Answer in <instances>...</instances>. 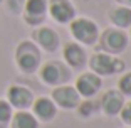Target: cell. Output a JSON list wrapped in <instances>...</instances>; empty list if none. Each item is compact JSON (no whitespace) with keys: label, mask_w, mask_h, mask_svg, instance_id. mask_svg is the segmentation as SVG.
I'll use <instances>...</instances> for the list:
<instances>
[{"label":"cell","mask_w":131,"mask_h":128,"mask_svg":"<svg viewBox=\"0 0 131 128\" xmlns=\"http://www.w3.org/2000/svg\"><path fill=\"white\" fill-rule=\"evenodd\" d=\"M14 59H15V66L20 73L34 74L42 64V52L35 46V42H32L30 39H25L17 44Z\"/></svg>","instance_id":"1"},{"label":"cell","mask_w":131,"mask_h":128,"mask_svg":"<svg viewBox=\"0 0 131 128\" xmlns=\"http://www.w3.org/2000/svg\"><path fill=\"white\" fill-rule=\"evenodd\" d=\"M88 66L89 71L96 73L101 78H109L114 74H121L126 69L123 59H119V56H113L103 51H96L91 57L88 59Z\"/></svg>","instance_id":"2"},{"label":"cell","mask_w":131,"mask_h":128,"mask_svg":"<svg viewBox=\"0 0 131 128\" xmlns=\"http://www.w3.org/2000/svg\"><path fill=\"white\" fill-rule=\"evenodd\" d=\"M69 32L72 35V39L77 44H81L84 47L96 46L97 37H99V25L89 17H74L69 24Z\"/></svg>","instance_id":"3"},{"label":"cell","mask_w":131,"mask_h":128,"mask_svg":"<svg viewBox=\"0 0 131 128\" xmlns=\"http://www.w3.org/2000/svg\"><path fill=\"white\" fill-rule=\"evenodd\" d=\"M128 34L123 29L118 27H108L104 29L103 32H99V37H97V51H103V52H108L113 56H119L123 54L128 47Z\"/></svg>","instance_id":"4"},{"label":"cell","mask_w":131,"mask_h":128,"mask_svg":"<svg viewBox=\"0 0 131 128\" xmlns=\"http://www.w3.org/2000/svg\"><path fill=\"white\" fill-rule=\"evenodd\" d=\"M39 78L46 86L56 88L61 84H67L71 79V67L64 61H46L39 67Z\"/></svg>","instance_id":"5"},{"label":"cell","mask_w":131,"mask_h":128,"mask_svg":"<svg viewBox=\"0 0 131 128\" xmlns=\"http://www.w3.org/2000/svg\"><path fill=\"white\" fill-rule=\"evenodd\" d=\"M32 42H35V46L40 51H46L49 54H54L57 52L59 47H61V37H59L57 31H54L49 25H39L34 27L32 31Z\"/></svg>","instance_id":"6"},{"label":"cell","mask_w":131,"mask_h":128,"mask_svg":"<svg viewBox=\"0 0 131 128\" xmlns=\"http://www.w3.org/2000/svg\"><path fill=\"white\" fill-rule=\"evenodd\" d=\"M97 103H99V113H103L108 118H114L123 110L126 98L119 93L118 88H111V89H104L101 93V96L97 98Z\"/></svg>","instance_id":"7"},{"label":"cell","mask_w":131,"mask_h":128,"mask_svg":"<svg viewBox=\"0 0 131 128\" xmlns=\"http://www.w3.org/2000/svg\"><path fill=\"white\" fill-rule=\"evenodd\" d=\"M50 100L56 103V106L66 111H71V110H76V106L79 105V101L82 100L77 93V89L71 84H61L52 88L50 91Z\"/></svg>","instance_id":"8"},{"label":"cell","mask_w":131,"mask_h":128,"mask_svg":"<svg viewBox=\"0 0 131 128\" xmlns=\"http://www.w3.org/2000/svg\"><path fill=\"white\" fill-rule=\"evenodd\" d=\"M74 88L81 98H96L103 89V78L93 71H84L76 78Z\"/></svg>","instance_id":"9"},{"label":"cell","mask_w":131,"mask_h":128,"mask_svg":"<svg viewBox=\"0 0 131 128\" xmlns=\"http://www.w3.org/2000/svg\"><path fill=\"white\" fill-rule=\"evenodd\" d=\"M62 59L71 67V71H82L88 66L89 57L84 46L77 44L76 41H71V42H66L62 47Z\"/></svg>","instance_id":"10"},{"label":"cell","mask_w":131,"mask_h":128,"mask_svg":"<svg viewBox=\"0 0 131 128\" xmlns=\"http://www.w3.org/2000/svg\"><path fill=\"white\" fill-rule=\"evenodd\" d=\"M47 14L54 22L67 25L77 12L71 0H47Z\"/></svg>","instance_id":"11"},{"label":"cell","mask_w":131,"mask_h":128,"mask_svg":"<svg viewBox=\"0 0 131 128\" xmlns=\"http://www.w3.org/2000/svg\"><path fill=\"white\" fill-rule=\"evenodd\" d=\"M5 100L10 103L12 108L19 111V110H30L35 96H34V93H32L27 86L12 84V86H8V89H7Z\"/></svg>","instance_id":"12"},{"label":"cell","mask_w":131,"mask_h":128,"mask_svg":"<svg viewBox=\"0 0 131 128\" xmlns=\"http://www.w3.org/2000/svg\"><path fill=\"white\" fill-rule=\"evenodd\" d=\"M22 17L24 22L30 27L42 25L47 17V0H25Z\"/></svg>","instance_id":"13"},{"label":"cell","mask_w":131,"mask_h":128,"mask_svg":"<svg viewBox=\"0 0 131 128\" xmlns=\"http://www.w3.org/2000/svg\"><path fill=\"white\" fill-rule=\"evenodd\" d=\"M30 108H32V115L39 120V123H49V121H52L56 118V115H57V110H59L56 106V103L50 100V96L35 98Z\"/></svg>","instance_id":"14"},{"label":"cell","mask_w":131,"mask_h":128,"mask_svg":"<svg viewBox=\"0 0 131 128\" xmlns=\"http://www.w3.org/2000/svg\"><path fill=\"white\" fill-rule=\"evenodd\" d=\"M108 19L113 24V27L126 31L131 27V8L124 5H116L108 12Z\"/></svg>","instance_id":"15"},{"label":"cell","mask_w":131,"mask_h":128,"mask_svg":"<svg viewBox=\"0 0 131 128\" xmlns=\"http://www.w3.org/2000/svg\"><path fill=\"white\" fill-rule=\"evenodd\" d=\"M39 125L40 123L32 115V111H29V110H19V111H14L8 128H39Z\"/></svg>","instance_id":"16"},{"label":"cell","mask_w":131,"mask_h":128,"mask_svg":"<svg viewBox=\"0 0 131 128\" xmlns=\"http://www.w3.org/2000/svg\"><path fill=\"white\" fill-rule=\"evenodd\" d=\"M76 113H77V116L82 118V120H89V118L96 116L99 113L97 98H82L79 101V105L76 106Z\"/></svg>","instance_id":"17"},{"label":"cell","mask_w":131,"mask_h":128,"mask_svg":"<svg viewBox=\"0 0 131 128\" xmlns=\"http://www.w3.org/2000/svg\"><path fill=\"white\" fill-rule=\"evenodd\" d=\"M14 115V108L7 100H0V128H8Z\"/></svg>","instance_id":"18"},{"label":"cell","mask_w":131,"mask_h":128,"mask_svg":"<svg viewBox=\"0 0 131 128\" xmlns=\"http://www.w3.org/2000/svg\"><path fill=\"white\" fill-rule=\"evenodd\" d=\"M116 88L119 89V93L123 94L124 98H131V71H124V73H121Z\"/></svg>","instance_id":"19"},{"label":"cell","mask_w":131,"mask_h":128,"mask_svg":"<svg viewBox=\"0 0 131 128\" xmlns=\"http://www.w3.org/2000/svg\"><path fill=\"white\" fill-rule=\"evenodd\" d=\"M5 5H7V10L14 15H22L24 12V5H25V0H4Z\"/></svg>","instance_id":"20"},{"label":"cell","mask_w":131,"mask_h":128,"mask_svg":"<svg viewBox=\"0 0 131 128\" xmlns=\"http://www.w3.org/2000/svg\"><path fill=\"white\" fill-rule=\"evenodd\" d=\"M118 116L121 118V121H123L126 126H131V100L124 103L123 110L119 111V115H118Z\"/></svg>","instance_id":"21"},{"label":"cell","mask_w":131,"mask_h":128,"mask_svg":"<svg viewBox=\"0 0 131 128\" xmlns=\"http://www.w3.org/2000/svg\"><path fill=\"white\" fill-rule=\"evenodd\" d=\"M118 5H124V7H129L131 8V0H116Z\"/></svg>","instance_id":"22"},{"label":"cell","mask_w":131,"mask_h":128,"mask_svg":"<svg viewBox=\"0 0 131 128\" xmlns=\"http://www.w3.org/2000/svg\"><path fill=\"white\" fill-rule=\"evenodd\" d=\"M128 31H129V37H131V27H129V29H128Z\"/></svg>","instance_id":"23"},{"label":"cell","mask_w":131,"mask_h":128,"mask_svg":"<svg viewBox=\"0 0 131 128\" xmlns=\"http://www.w3.org/2000/svg\"><path fill=\"white\" fill-rule=\"evenodd\" d=\"M2 2H4V0H0V4H2Z\"/></svg>","instance_id":"24"},{"label":"cell","mask_w":131,"mask_h":128,"mask_svg":"<svg viewBox=\"0 0 131 128\" xmlns=\"http://www.w3.org/2000/svg\"><path fill=\"white\" fill-rule=\"evenodd\" d=\"M126 128H131V126H126Z\"/></svg>","instance_id":"25"}]
</instances>
